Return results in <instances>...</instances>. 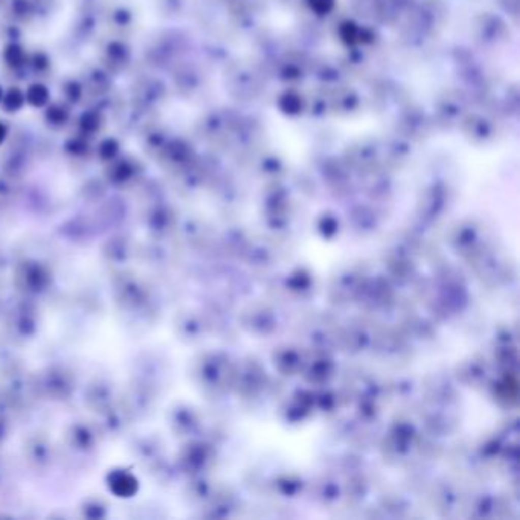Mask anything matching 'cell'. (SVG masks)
<instances>
[{
  "instance_id": "obj_1",
  "label": "cell",
  "mask_w": 520,
  "mask_h": 520,
  "mask_svg": "<svg viewBox=\"0 0 520 520\" xmlns=\"http://www.w3.org/2000/svg\"><path fill=\"white\" fill-rule=\"evenodd\" d=\"M24 99L30 105H34V107H43L47 102V99H49V91H47V88L44 85L34 84V85H30L27 88V91L24 95Z\"/></svg>"
},
{
  "instance_id": "obj_2",
  "label": "cell",
  "mask_w": 520,
  "mask_h": 520,
  "mask_svg": "<svg viewBox=\"0 0 520 520\" xmlns=\"http://www.w3.org/2000/svg\"><path fill=\"white\" fill-rule=\"evenodd\" d=\"M23 102H24V95H23L20 90H17V88H11V90L3 96V99H2L3 107H5V110H8V111H15V110H18V108L23 105Z\"/></svg>"
},
{
  "instance_id": "obj_3",
  "label": "cell",
  "mask_w": 520,
  "mask_h": 520,
  "mask_svg": "<svg viewBox=\"0 0 520 520\" xmlns=\"http://www.w3.org/2000/svg\"><path fill=\"white\" fill-rule=\"evenodd\" d=\"M3 58L5 61L9 64V66H20L24 59V52L20 46L17 44H9L6 49H5V53H3Z\"/></svg>"
},
{
  "instance_id": "obj_4",
  "label": "cell",
  "mask_w": 520,
  "mask_h": 520,
  "mask_svg": "<svg viewBox=\"0 0 520 520\" xmlns=\"http://www.w3.org/2000/svg\"><path fill=\"white\" fill-rule=\"evenodd\" d=\"M81 127H82L85 131H88V133L96 131L98 127H99V117H98V114H95V113H85V114L82 116V119H81Z\"/></svg>"
},
{
  "instance_id": "obj_5",
  "label": "cell",
  "mask_w": 520,
  "mask_h": 520,
  "mask_svg": "<svg viewBox=\"0 0 520 520\" xmlns=\"http://www.w3.org/2000/svg\"><path fill=\"white\" fill-rule=\"evenodd\" d=\"M47 119L53 124H63L67 119V113L61 107H52L47 110Z\"/></svg>"
},
{
  "instance_id": "obj_6",
  "label": "cell",
  "mask_w": 520,
  "mask_h": 520,
  "mask_svg": "<svg viewBox=\"0 0 520 520\" xmlns=\"http://www.w3.org/2000/svg\"><path fill=\"white\" fill-rule=\"evenodd\" d=\"M116 151H117V145H116V142L111 140V139L104 140V142L101 143V146H99V152H101L102 157H111Z\"/></svg>"
},
{
  "instance_id": "obj_7",
  "label": "cell",
  "mask_w": 520,
  "mask_h": 520,
  "mask_svg": "<svg viewBox=\"0 0 520 520\" xmlns=\"http://www.w3.org/2000/svg\"><path fill=\"white\" fill-rule=\"evenodd\" d=\"M5 136H6V128H5V125L0 122V143L5 140Z\"/></svg>"
},
{
  "instance_id": "obj_8",
  "label": "cell",
  "mask_w": 520,
  "mask_h": 520,
  "mask_svg": "<svg viewBox=\"0 0 520 520\" xmlns=\"http://www.w3.org/2000/svg\"><path fill=\"white\" fill-rule=\"evenodd\" d=\"M2 99H3V91H2V88H0V104H2Z\"/></svg>"
}]
</instances>
